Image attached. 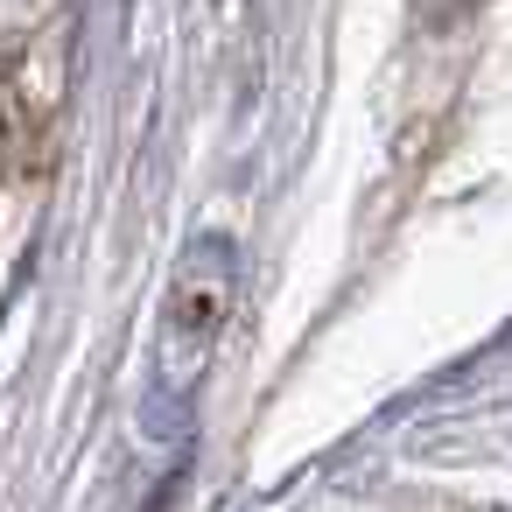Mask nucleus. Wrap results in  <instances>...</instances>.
<instances>
[{"label":"nucleus","mask_w":512,"mask_h":512,"mask_svg":"<svg viewBox=\"0 0 512 512\" xmlns=\"http://www.w3.org/2000/svg\"><path fill=\"white\" fill-rule=\"evenodd\" d=\"M232 281H239V267H232V246H225V239H204V246L183 260L176 295H169V330H162L169 379H183V358H190V372H197L211 330H218L225 309H232Z\"/></svg>","instance_id":"f257e3e1"}]
</instances>
